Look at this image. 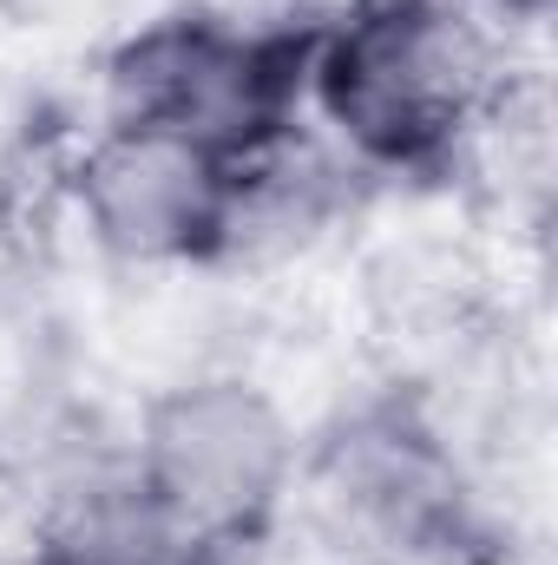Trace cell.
<instances>
[{"label": "cell", "mask_w": 558, "mask_h": 565, "mask_svg": "<svg viewBox=\"0 0 558 565\" xmlns=\"http://www.w3.org/2000/svg\"><path fill=\"white\" fill-rule=\"evenodd\" d=\"M309 86L368 164L440 171L493 106V46L460 0H355L315 33Z\"/></svg>", "instance_id": "1"}, {"label": "cell", "mask_w": 558, "mask_h": 565, "mask_svg": "<svg viewBox=\"0 0 558 565\" xmlns=\"http://www.w3.org/2000/svg\"><path fill=\"white\" fill-rule=\"evenodd\" d=\"M315 33L322 26L244 33L211 13L158 20L112 53V126L171 132L250 178L289 139Z\"/></svg>", "instance_id": "2"}, {"label": "cell", "mask_w": 558, "mask_h": 565, "mask_svg": "<svg viewBox=\"0 0 558 565\" xmlns=\"http://www.w3.org/2000/svg\"><path fill=\"white\" fill-rule=\"evenodd\" d=\"M309 487L329 526L362 553L415 565L493 559V526L473 487L408 402H375L329 427L309 460Z\"/></svg>", "instance_id": "3"}, {"label": "cell", "mask_w": 558, "mask_h": 565, "mask_svg": "<svg viewBox=\"0 0 558 565\" xmlns=\"http://www.w3.org/2000/svg\"><path fill=\"white\" fill-rule=\"evenodd\" d=\"M139 473L224 553L270 533L296 447L282 415L244 382H191L171 388L139 440Z\"/></svg>", "instance_id": "4"}, {"label": "cell", "mask_w": 558, "mask_h": 565, "mask_svg": "<svg viewBox=\"0 0 558 565\" xmlns=\"http://www.w3.org/2000/svg\"><path fill=\"white\" fill-rule=\"evenodd\" d=\"M79 204L99 244L132 264H211L237 237L244 171L171 132L112 126L79 164Z\"/></svg>", "instance_id": "5"}, {"label": "cell", "mask_w": 558, "mask_h": 565, "mask_svg": "<svg viewBox=\"0 0 558 565\" xmlns=\"http://www.w3.org/2000/svg\"><path fill=\"white\" fill-rule=\"evenodd\" d=\"M40 565H224V546L204 540L139 467L73 487L46 533Z\"/></svg>", "instance_id": "6"}, {"label": "cell", "mask_w": 558, "mask_h": 565, "mask_svg": "<svg viewBox=\"0 0 558 565\" xmlns=\"http://www.w3.org/2000/svg\"><path fill=\"white\" fill-rule=\"evenodd\" d=\"M486 7H500V13H539L546 0H486Z\"/></svg>", "instance_id": "7"}]
</instances>
